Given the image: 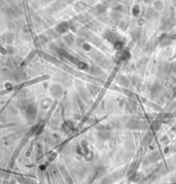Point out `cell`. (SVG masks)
I'll return each mask as SVG.
<instances>
[{
  "label": "cell",
  "mask_w": 176,
  "mask_h": 184,
  "mask_svg": "<svg viewBox=\"0 0 176 184\" xmlns=\"http://www.w3.org/2000/svg\"><path fill=\"white\" fill-rule=\"evenodd\" d=\"M35 112H36V110H34L33 109L28 108V110H27V115H28V117H30V118L34 117Z\"/></svg>",
  "instance_id": "obj_1"
}]
</instances>
